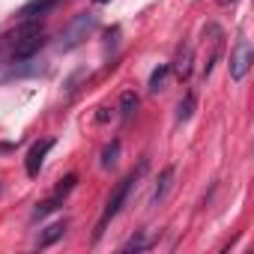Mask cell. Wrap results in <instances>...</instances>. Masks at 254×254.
Here are the masks:
<instances>
[{
    "label": "cell",
    "instance_id": "2",
    "mask_svg": "<svg viewBox=\"0 0 254 254\" xmlns=\"http://www.w3.org/2000/svg\"><path fill=\"white\" fill-rule=\"evenodd\" d=\"M93 27H96V15H93V12H78V15L66 24V30L60 33V51H72V48H78V45L90 36Z\"/></svg>",
    "mask_w": 254,
    "mask_h": 254
},
{
    "label": "cell",
    "instance_id": "10",
    "mask_svg": "<svg viewBox=\"0 0 254 254\" xmlns=\"http://www.w3.org/2000/svg\"><path fill=\"white\" fill-rule=\"evenodd\" d=\"M135 108H138V96L129 90V93H123V99H120V117L123 120H129L132 114H135Z\"/></svg>",
    "mask_w": 254,
    "mask_h": 254
},
{
    "label": "cell",
    "instance_id": "15",
    "mask_svg": "<svg viewBox=\"0 0 254 254\" xmlns=\"http://www.w3.org/2000/svg\"><path fill=\"white\" fill-rule=\"evenodd\" d=\"M57 206H60V194H54L51 200H45V203H39L33 215H36V218H45V215H51V212H54Z\"/></svg>",
    "mask_w": 254,
    "mask_h": 254
},
{
    "label": "cell",
    "instance_id": "4",
    "mask_svg": "<svg viewBox=\"0 0 254 254\" xmlns=\"http://www.w3.org/2000/svg\"><path fill=\"white\" fill-rule=\"evenodd\" d=\"M54 147V138H42V141H36L33 147H30V153H27V162H24V168H27V174L30 177H36L39 174V168H42V162H45V156H48V150Z\"/></svg>",
    "mask_w": 254,
    "mask_h": 254
},
{
    "label": "cell",
    "instance_id": "14",
    "mask_svg": "<svg viewBox=\"0 0 254 254\" xmlns=\"http://www.w3.org/2000/svg\"><path fill=\"white\" fill-rule=\"evenodd\" d=\"M117 153H120V141H111L105 147V153H102V168H111L117 162Z\"/></svg>",
    "mask_w": 254,
    "mask_h": 254
},
{
    "label": "cell",
    "instance_id": "17",
    "mask_svg": "<svg viewBox=\"0 0 254 254\" xmlns=\"http://www.w3.org/2000/svg\"><path fill=\"white\" fill-rule=\"evenodd\" d=\"M218 3H221V6H230V3H236V0H218Z\"/></svg>",
    "mask_w": 254,
    "mask_h": 254
},
{
    "label": "cell",
    "instance_id": "12",
    "mask_svg": "<svg viewBox=\"0 0 254 254\" xmlns=\"http://www.w3.org/2000/svg\"><path fill=\"white\" fill-rule=\"evenodd\" d=\"M194 111V93H186V99L177 105V123H186Z\"/></svg>",
    "mask_w": 254,
    "mask_h": 254
},
{
    "label": "cell",
    "instance_id": "16",
    "mask_svg": "<svg viewBox=\"0 0 254 254\" xmlns=\"http://www.w3.org/2000/svg\"><path fill=\"white\" fill-rule=\"evenodd\" d=\"M75 183H78V174H66V177L60 180V186H57V194L63 197L66 191H72V189H75Z\"/></svg>",
    "mask_w": 254,
    "mask_h": 254
},
{
    "label": "cell",
    "instance_id": "7",
    "mask_svg": "<svg viewBox=\"0 0 254 254\" xmlns=\"http://www.w3.org/2000/svg\"><path fill=\"white\" fill-rule=\"evenodd\" d=\"M63 233H66V221H54L51 227H45L42 233H39V248H48V245H54L57 239H63Z\"/></svg>",
    "mask_w": 254,
    "mask_h": 254
},
{
    "label": "cell",
    "instance_id": "18",
    "mask_svg": "<svg viewBox=\"0 0 254 254\" xmlns=\"http://www.w3.org/2000/svg\"><path fill=\"white\" fill-rule=\"evenodd\" d=\"M96 3H108V0H96Z\"/></svg>",
    "mask_w": 254,
    "mask_h": 254
},
{
    "label": "cell",
    "instance_id": "9",
    "mask_svg": "<svg viewBox=\"0 0 254 254\" xmlns=\"http://www.w3.org/2000/svg\"><path fill=\"white\" fill-rule=\"evenodd\" d=\"M168 75H171V63H162L159 69H153V75H150V93H159V90H165V81H168Z\"/></svg>",
    "mask_w": 254,
    "mask_h": 254
},
{
    "label": "cell",
    "instance_id": "5",
    "mask_svg": "<svg viewBox=\"0 0 254 254\" xmlns=\"http://www.w3.org/2000/svg\"><path fill=\"white\" fill-rule=\"evenodd\" d=\"M45 66L36 60V57H30V60H12V69L6 72V78H30V75H39Z\"/></svg>",
    "mask_w": 254,
    "mask_h": 254
},
{
    "label": "cell",
    "instance_id": "3",
    "mask_svg": "<svg viewBox=\"0 0 254 254\" xmlns=\"http://www.w3.org/2000/svg\"><path fill=\"white\" fill-rule=\"evenodd\" d=\"M251 63H254V51H251V42L242 36V39L236 42L233 54H230V78H233V81H242V78L248 75Z\"/></svg>",
    "mask_w": 254,
    "mask_h": 254
},
{
    "label": "cell",
    "instance_id": "11",
    "mask_svg": "<svg viewBox=\"0 0 254 254\" xmlns=\"http://www.w3.org/2000/svg\"><path fill=\"white\" fill-rule=\"evenodd\" d=\"M177 75L180 78H189L191 75V48H186V51H180V57H177Z\"/></svg>",
    "mask_w": 254,
    "mask_h": 254
},
{
    "label": "cell",
    "instance_id": "1",
    "mask_svg": "<svg viewBox=\"0 0 254 254\" xmlns=\"http://www.w3.org/2000/svg\"><path fill=\"white\" fill-rule=\"evenodd\" d=\"M147 171V162H141V168L135 171V174H129L120 186H117V191L111 194V200H108V206H105V212H102V218H99V224H96V233H93V239H99L102 233H105V227H108V221L123 209V203H126V197H129V191H132V186L138 183V177Z\"/></svg>",
    "mask_w": 254,
    "mask_h": 254
},
{
    "label": "cell",
    "instance_id": "13",
    "mask_svg": "<svg viewBox=\"0 0 254 254\" xmlns=\"http://www.w3.org/2000/svg\"><path fill=\"white\" fill-rule=\"evenodd\" d=\"M150 248V239L144 236V233H138V236H132L129 242L123 245V254H132V251H147Z\"/></svg>",
    "mask_w": 254,
    "mask_h": 254
},
{
    "label": "cell",
    "instance_id": "6",
    "mask_svg": "<svg viewBox=\"0 0 254 254\" xmlns=\"http://www.w3.org/2000/svg\"><path fill=\"white\" fill-rule=\"evenodd\" d=\"M57 3H60V0H30V3H24V6H21V12H18V15H21L24 21H27V18H39V15H45L48 9H54Z\"/></svg>",
    "mask_w": 254,
    "mask_h": 254
},
{
    "label": "cell",
    "instance_id": "8",
    "mask_svg": "<svg viewBox=\"0 0 254 254\" xmlns=\"http://www.w3.org/2000/svg\"><path fill=\"white\" fill-rule=\"evenodd\" d=\"M171 180H174V165H168V168L162 171V177H159V183H156V189H153V203H159V200L168 194V189H171Z\"/></svg>",
    "mask_w": 254,
    "mask_h": 254
}]
</instances>
